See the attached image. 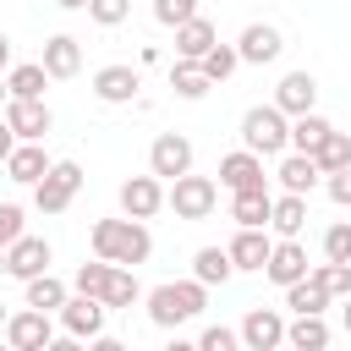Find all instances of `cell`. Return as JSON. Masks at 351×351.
I'll return each mask as SVG.
<instances>
[{
	"mask_svg": "<svg viewBox=\"0 0 351 351\" xmlns=\"http://www.w3.org/2000/svg\"><path fill=\"white\" fill-rule=\"evenodd\" d=\"M88 241H93V258H110V263H126V269L148 263V252H154L148 225L132 219V214H121V219H93Z\"/></svg>",
	"mask_w": 351,
	"mask_h": 351,
	"instance_id": "1",
	"label": "cell"
},
{
	"mask_svg": "<svg viewBox=\"0 0 351 351\" xmlns=\"http://www.w3.org/2000/svg\"><path fill=\"white\" fill-rule=\"evenodd\" d=\"M148 318L159 324V329H176V324H186V318H197L203 307H208V285L192 274V280H165V285H154L148 296Z\"/></svg>",
	"mask_w": 351,
	"mask_h": 351,
	"instance_id": "2",
	"label": "cell"
},
{
	"mask_svg": "<svg viewBox=\"0 0 351 351\" xmlns=\"http://www.w3.org/2000/svg\"><path fill=\"white\" fill-rule=\"evenodd\" d=\"M241 148H252V154H263V159H274V154H285L291 148V115L269 99V104H252L247 115H241Z\"/></svg>",
	"mask_w": 351,
	"mask_h": 351,
	"instance_id": "3",
	"label": "cell"
},
{
	"mask_svg": "<svg viewBox=\"0 0 351 351\" xmlns=\"http://www.w3.org/2000/svg\"><path fill=\"white\" fill-rule=\"evenodd\" d=\"M214 203H219V181L214 176H176L170 186H165V208H176V219H186V225H197V219H208L214 214Z\"/></svg>",
	"mask_w": 351,
	"mask_h": 351,
	"instance_id": "4",
	"label": "cell"
},
{
	"mask_svg": "<svg viewBox=\"0 0 351 351\" xmlns=\"http://www.w3.org/2000/svg\"><path fill=\"white\" fill-rule=\"evenodd\" d=\"M77 192H82V165H77V159H55L49 176L33 186V208H38V214H66Z\"/></svg>",
	"mask_w": 351,
	"mask_h": 351,
	"instance_id": "5",
	"label": "cell"
},
{
	"mask_svg": "<svg viewBox=\"0 0 351 351\" xmlns=\"http://www.w3.org/2000/svg\"><path fill=\"white\" fill-rule=\"evenodd\" d=\"M104 318H110L104 296H82V291H71L66 307H60V329H66V340H99V335H104Z\"/></svg>",
	"mask_w": 351,
	"mask_h": 351,
	"instance_id": "6",
	"label": "cell"
},
{
	"mask_svg": "<svg viewBox=\"0 0 351 351\" xmlns=\"http://www.w3.org/2000/svg\"><path fill=\"white\" fill-rule=\"evenodd\" d=\"M225 252H230L236 274H263V263L274 252V236H269V225H236V236L225 241Z\"/></svg>",
	"mask_w": 351,
	"mask_h": 351,
	"instance_id": "7",
	"label": "cell"
},
{
	"mask_svg": "<svg viewBox=\"0 0 351 351\" xmlns=\"http://www.w3.org/2000/svg\"><path fill=\"white\" fill-rule=\"evenodd\" d=\"M0 115H5V126L16 132V143H44L49 126H55V115H49L44 99H5Z\"/></svg>",
	"mask_w": 351,
	"mask_h": 351,
	"instance_id": "8",
	"label": "cell"
},
{
	"mask_svg": "<svg viewBox=\"0 0 351 351\" xmlns=\"http://www.w3.org/2000/svg\"><path fill=\"white\" fill-rule=\"evenodd\" d=\"M5 340H11L16 351H49V346H55V324H49V313H38V307L22 302V313L5 318Z\"/></svg>",
	"mask_w": 351,
	"mask_h": 351,
	"instance_id": "9",
	"label": "cell"
},
{
	"mask_svg": "<svg viewBox=\"0 0 351 351\" xmlns=\"http://www.w3.org/2000/svg\"><path fill=\"white\" fill-rule=\"evenodd\" d=\"M148 170H154L159 181L186 176V170H192V137H181V132H159L154 148H148Z\"/></svg>",
	"mask_w": 351,
	"mask_h": 351,
	"instance_id": "10",
	"label": "cell"
},
{
	"mask_svg": "<svg viewBox=\"0 0 351 351\" xmlns=\"http://www.w3.org/2000/svg\"><path fill=\"white\" fill-rule=\"evenodd\" d=\"M137 88H143V77H137V66H126V60L93 71V99H99V104H132Z\"/></svg>",
	"mask_w": 351,
	"mask_h": 351,
	"instance_id": "11",
	"label": "cell"
},
{
	"mask_svg": "<svg viewBox=\"0 0 351 351\" xmlns=\"http://www.w3.org/2000/svg\"><path fill=\"white\" fill-rule=\"evenodd\" d=\"M159 208H165V181H159L154 170L121 181V214H132V219H154Z\"/></svg>",
	"mask_w": 351,
	"mask_h": 351,
	"instance_id": "12",
	"label": "cell"
},
{
	"mask_svg": "<svg viewBox=\"0 0 351 351\" xmlns=\"http://www.w3.org/2000/svg\"><path fill=\"white\" fill-rule=\"evenodd\" d=\"M241 346H247V351H274V346H285V318H280V307H247V318H241Z\"/></svg>",
	"mask_w": 351,
	"mask_h": 351,
	"instance_id": "13",
	"label": "cell"
},
{
	"mask_svg": "<svg viewBox=\"0 0 351 351\" xmlns=\"http://www.w3.org/2000/svg\"><path fill=\"white\" fill-rule=\"evenodd\" d=\"M219 186H225V192L269 186V176H263V154H252V148H236V154H225V159H219Z\"/></svg>",
	"mask_w": 351,
	"mask_h": 351,
	"instance_id": "14",
	"label": "cell"
},
{
	"mask_svg": "<svg viewBox=\"0 0 351 351\" xmlns=\"http://www.w3.org/2000/svg\"><path fill=\"white\" fill-rule=\"evenodd\" d=\"M49 258H55V247H49L44 236H16V241L5 247V274L33 280V274H44V269H49Z\"/></svg>",
	"mask_w": 351,
	"mask_h": 351,
	"instance_id": "15",
	"label": "cell"
},
{
	"mask_svg": "<svg viewBox=\"0 0 351 351\" xmlns=\"http://www.w3.org/2000/svg\"><path fill=\"white\" fill-rule=\"evenodd\" d=\"M263 274L285 291V285H296L302 274H307V247L296 241V236H280L274 241V252H269V263H263Z\"/></svg>",
	"mask_w": 351,
	"mask_h": 351,
	"instance_id": "16",
	"label": "cell"
},
{
	"mask_svg": "<svg viewBox=\"0 0 351 351\" xmlns=\"http://www.w3.org/2000/svg\"><path fill=\"white\" fill-rule=\"evenodd\" d=\"M236 49H241L247 66H269V60H280L285 38H280V27H269V22H247L241 38H236Z\"/></svg>",
	"mask_w": 351,
	"mask_h": 351,
	"instance_id": "17",
	"label": "cell"
},
{
	"mask_svg": "<svg viewBox=\"0 0 351 351\" xmlns=\"http://www.w3.org/2000/svg\"><path fill=\"white\" fill-rule=\"evenodd\" d=\"M274 104H280L285 115H307V110L318 104V77H313V71H285L280 88H274Z\"/></svg>",
	"mask_w": 351,
	"mask_h": 351,
	"instance_id": "18",
	"label": "cell"
},
{
	"mask_svg": "<svg viewBox=\"0 0 351 351\" xmlns=\"http://www.w3.org/2000/svg\"><path fill=\"white\" fill-rule=\"evenodd\" d=\"M49 165H55V159H49L38 143H16L11 159H5V176H11L16 186H38V181L49 176Z\"/></svg>",
	"mask_w": 351,
	"mask_h": 351,
	"instance_id": "19",
	"label": "cell"
},
{
	"mask_svg": "<svg viewBox=\"0 0 351 351\" xmlns=\"http://www.w3.org/2000/svg\"><path fill=\"white\" fill-rule=\"evenodd\" d=\"M280 192H313L318 181H324V170H318V159L313 154H296V148H285L280 154Z\"/></svg>",
	"mask_w": 351,
	"mask_h": 351,
	"instance_id": "20",
	"label": "cell"
},
{
	"mask_svg": "<svg viewBox=\"0 0 351 351\" xmlns=\"http://www.w3.org/2000/svg\"><path fill=\"white\" fill-rule=\"evenodd\" d=\"M44 71H49L55 82L77 77V71H82V44H77L71 33H55V38H44Z\"/></svg>",
	"mask_w": 351,
	"mask_h": 351,
	"instance_id": "21",
	"label": "cell"
},
{
	"mask_svg": "<svg viewBox=\"0 0 351 351\" xmlns=\"http://www.w3.org/2000/svg\"><path fill=\"white\" fill-rule=\"evenodd\" d=\"M214 44H219V33H214L208 16H192V22L176 27V60H203Z\"/></svg>",
	"mask_w": 351,
	"mask_h": 351,
	"instance_id": "22",
	"label": "cell"
},
{
	"mask_svg": "<svg viewBox=\"0 0 351 351\" xmlns=\"http://www.w3.org/2000/svg\"><path fill=\"white\" fill-rule=\"evenodd\" d=\"M269 214H274V192H269V186L230 192V219H236V225H269Z\"/></svg>",
	"mask_w": 351,
	"mask_h": 351,
	"instance_id": "23",
	"label": "cell"
},
{
	"mask_svg": "<svg viewBox=\"0 0 351 351\" xmlns=\"http://www.w3.org/2000/svg\"><path fill=\"white\" fill-rule=\"evenodd\" d=\"M269 230L274 236H302L307 230V192H280L274 214H269Z\"/></svg>",
	"mask_w": 351,
	"mask_h": 351,
	"instance_id": "24",
	"label": "cell"
},
{
	"mask_svg": "<svg viewBox=\"0 0 351 351\" xmlns=\"http://www.w3.org/2000/svg\"><path fill=\"white\" fill-rule=\"evenodd\" d=\"M55 77L44 71V60H22V66H11L5 71V88H11V99H44V88H49Z\"/></svg>",
	"mask_w": 351,
	"mask_h": 351,
	"instance_id": "25",
	"label": "cell"
},
{
	"mask_svg": "<svg viewBox=\"0 0 351 351\" xmlns=\"http://www.w3.org/2000/svg\"><path fill=\"white\" fill-rule=\"evenodd\" d=\"M285 346H296V351H324V346H329L324 313H296V324H285Z\"/></svg>",
	"mask_w": 351,
	"mask_h": 351,
	"instance_id": "26",
	"label": "cell"
},
{
	"mask_svg": "<svg viewBox=\"0 0 351 351\" xmlns=\"http://www.w3.org/2000/svg\"><path fill=\"white\" fill-rule=\"evenodd\" d=\"M22 285H27V307H38V313H60V307H66V296H71V291H66V280H55L49 269H44V274H33V280H22Z\"/></svg>",
	"mask_w": 351,
	"mask_h": 351,
	"instance_id": "27",
	"label": "cell"
},
{
	"mask_svg": "<svg viewBox=\"0 0 351 351\" xmlns=\"http://www.w3.org/2000/svg\"><path fill=\"white\" fill-rule=\"evenodd\" d=\"M192 274H197L203 285H225V280L236 274V263H230L225 247H197V252H192Z\"/></svg>",
	"mask_w": 351,
	"mask_h": 351,
	"instance_id": "28",
	"label": "cell"
},
{
	"mask_svg": "<svg viewBox=\"0 0 351 351\" xmlns=\"http://www.w3.org/2000/svg\"><path fill=\"white\" fill-rule=\"evenodd\" d=\"M329 302H335V296H329L313 274H302L296 285H285V307H291V313H324Z\"/></svg>",
	"mask_w": 351,
	"mask_h": 351,
	"instance_id": "29",
	"label": "cell"
},
{
	"mask_svg": "<svg viewBox=\"0 0 351 351\" xmlns=\"http://www.w3.org/2000/svg\"><path fill=\"white\" fill-rule=\"evenodd\" d=\"M170 88H176V99H203L214 82H208V71H203L197 60H176V66H170Z\"/></svg>",
	"mask_w": 351,
	"mask_h": 351,
	"instance_id": "30",
	"label": "cell"
},
{
	"mask_svg": "<svg viewBox=\"0 0 351 351\" xmlns=\"http://www.w3.org/2000/svg\"><path fill=\"white\" fill-rule=\"evenodd\" d=\"M324 137H329V121H324L318 110H307V115H291V148H296V154H313Z\"/></svg>",
	"mask_w": 351,
	"mask_h": 351,
	"instance_id": "31",
	"label": "cell"
},
{
	"mask_svg": "<svg viewBox=\"0 0 351 351\" xmlns=\"http://www.w3.org/2000/svg\"><path fill=\"white\" fill-rule=\"evenodd\" d=\"M132 302H143V285H137V269H126V263H115V274H110V285H104V307H132Z\"/></svg>",
	"mask_w": 351,
	"mask_h": 351,
	"instance_id": "32",
	"label": "cell"
},
{
	"mask_svg": "<svg viewBox=\"0 0 351 351\" xmlns=\"http://www.w3.org/2000/svg\"><path fill=\"white\" fill-rule=\"evenodd\" d=\"M313 159H318V170H324V176H329V170H346V165H351V137L329 126V137L313 148Z\"/></svg>",
	"mask_w": 351,
	"mask_h": 351,
	"instance_id": "33",
	"label": "cell"
},
{
	"mask_svg": "<svg viewBox=\"0 0 351 351\" xmlns=\"http://www.w3.org/2000/svg\"><path fill=\"white\" fill-rule=\"evenodd\" d=\"M110 274H115V263H110V258H93V263H82V269L71 274V291H82V296H104Z\"/></svg>",
	"mask_w": 351,
	"mask_h": 351,
	"instance_id": "34",
	"label": "cell"
},
{
	"mask_svg": "<svg viewBox=\"0 0 351 351\" xmlns=\"http://www.w3.org/2000/svg\"><path fill=\"white\" fill-rule=\"evenodd\" d=\"M197 66L208 71V82H225V77H230V71L241 66V49H236V44H214V49H208V55H203Z\"/></svg>",
	"mask_w": 351,
	"mask_h": 351,
	"instance_id": "35",
	"label": "cell"
},
{
	"mask_svg": "<svg viewBox=\"0 0 351 351\" xmlns=\"http://www.w3.org/2000/svg\"><path fill=\"white\" fill-rule=\"evenodd\" d=\"M329 296H351V263H335V258H324L318 269H307Z\"/></svg>",
	"mask_w": 351,
	"mask_h": 351,
	"instance_id": "36",
	"label": "cell"
},
{
	"mask_svg": "<svg viewBox=\"0 0 351 351\" xmlns=\"http://www.w3.org/2000/svg\"><path fill=\"white\" fill-rule=\"evenodd\" d=\"M324 258L351 263V219H335V225L324 230Z\"/></svg>",
	"mask_w": 351,
	"mask_h": 351,
	"instance_id": "37",
	"label": "cell"
},
{
	"mask_svg": "<svg viewBox=\"0 0 351 351\" xmlns=\"http://www.w3.org/2000/svg\"><path fill=\"white\" fill-rule=\"evenodd\" d=\"M197 16V0H154V22L159 27H181Z\"/></svg>",
	"mask_w": 351,
	"mask_h": 351,
	"instance_id": "38",
	"label": "cell"
},
{
	"mask_svg": "<svg viewBox=\"0 0 351 351\" xmlns=\"http://www.w3.org/2000/svg\"><path fill=\"white\" fill-rule=\"evenodd\" d=\"M88 16H93L99 27H121V22L132 16V0H88Z\"/></svg>",
	"mask_w": 351,
	"mask_h": 351,
	"instance_id": "39",
	"label": "cell"
},
{
	"mask_svg": "<svg viewBox=\"0 0 351 351\" xmlns=\"http://www.w3.org/2000/svg\"><path fill=\"white\" fill-rule=\"evenodd\" d=\"M16 236H27V219H22V203H0V252L16 241Z\"/></svg>",
	"mask_w": 351,
	"mask_h": 351,
	"instance_id": "40",
	"label": "cell"
},
{
	"mask_svg": "<svg viewBox=\"0 0 351 351\" xmlns=\"http://www.w3.org/2000/svg\"><path fill=\"white\" fill-rule=\"evenodd\" d=\"M197 346H203V351H236V346H241V329L214 324V329H203V335H197Z\"/></svg>",
	"mask_w": 351,
	"mask_h": 351,
	"instance_id": "41",
	"label": "cell"
},
{
	"mask_svg": "<svg viewBox=\"0 0 351 351\" xmlns=\"http://www.w3.org/2000/svg\"><path fill=\"white\" fill-rule=\"evenodd\" d=\"M324 192H329V203L351 208V165H346V170H329V176H324Z\"/></svg>",
	"mask_w": 351,
	"mask_h": 351,
	"instance_id": "42",
	"label": "cell"
},
{
	"mask_svg": "<svg viewBox=\"0 0 351 351\" xmlns=\"http://www.w3.org/2000/svg\"><path fill=\"white\" fill-rule=\"evenodd\" d=\"M11 148H16V132H11V126H5V115H0V165L11 159Z\"/></svg>",
	"mask_w": 351,
	"mask_h": 351,
	"instance_id": "43",
	"label": "cell"
},
{
	"mask_svg": "<svg viewBox=\"0 0 351 351\" xmlns=\"http://www.w3.org/2000/svg\"><path fill=\"white\" fill-rule=\"evenodd\" d=\"M0 71H11V38L0 33Z\"/></svg>",
	"mask_w": 351,
	"mask_h": 351,
	"instance_id": "44",
	"label": "cell"
},
{
	"mask_svg": "<svg viewBox=\"0 0 351 351\" xmlns=\"http://www.w3.org/2000/svg\"><path fill=\"white\" fill-rule=\"evenodd\" d=\"M340 302H346V307H340V329L351 335V296H340Z\"/></svg>",
	"mask_w": 351,
	"mask_h": 351,
	"instance_id": "45",
	"label": "cell"
},
{
	"mask_svg": "<svg viewBox=\"0 0 351 351\" xmlns=\"http://www.w3.org/2000/svg\"><path fill=\"white\" fill-rule=\"evenodd\" d=\"M60 11H88V0H55Z\"/></svg>",
	"mask_w": 351,
	"mask_h": 351,
	"instance_id": "46",
	"label": "cell"
},
{
	"mask_svg": "<svg viewBox=\"0 0 351 351\" xmlns=\"http://www.w3.org/2000/svg\"><path fill=\"white\" fill-rule=\"evenodd\" d=\"M5 99H11V88H5V77H0V110H5Z\"/></svg>",
	"mask_w": 351,
	"mask_h": 351,
	"instance_id": "47",
	"label": "cell"
},
{
	"mask_svg": "<svg viewBox=\"0 0 351 351\" xmlns=\"http://www.w3.org/2000/svg\"><path fill=\"white\" fill-rule=\"evenodd\" d=\"M5 318H11V313H5V307H0V335H5Z\"/></svg>",
	"mask_w": 351,
	"mask_h": 351,
	"instance_id": "48",
	"label": "cell"
},
{
	"mask_svg": "<svg viewBox=\"0 0 351 351\" xmlns=\"http://www.w3.org/2000/svg\"><path fill=\"white\" fill-rule=\"evenodd\" d=\"M0 274H5V252H0Z\"/></svg>",
	"mask_w": 351,
	"mask_h": 351,
	"instance_id": "49",
	"label": "cell"
}]
</instances>
